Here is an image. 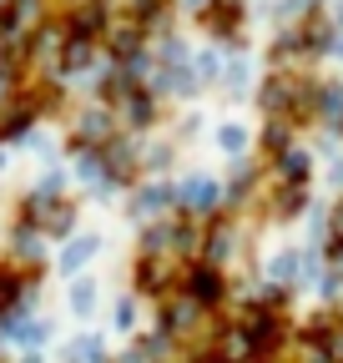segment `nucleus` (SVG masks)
Returning a JSON list of instances; mask_svg holds the SVG:
<instances>
[{
  "label": "nucleus",
  "instance_id": "obj_5",
  "mask_svg": "<svg viewBox=\"0 0 343 363\" xmlns=\"http://www.w3.org/2000/svg\"><path fill=\"white\" fill-rule=\"evenodd\" d=\"M40 106H46V101H16V106L6 111V121H0V142H16V136H26Z\"/></svg>",
  "mask_w": 343,
  "mask_h": 363
},
{
  "label": "nucleus",
  "instance_id": "obj_1",
  "mask_svg": "<svg viewBox=\"0 0 343 363\" xmlns=\"http://www.w3.org/2000/svg\"><path fill=\"white\" fill-rule=\"evenodd\" d=\"M26 222L35 227V233H51V238H66L71 227H76V207L71 202H61L51 187H35L30 197H26Z\"/></svg>",
  "mask_w": 343,
  "mask_h": 363
},
{
  "label": "nucleus",
  "instance_id": "obj_2",
  "mask_svg": "<svg viewBox=\"0 0 343 363\" xmlns=\"http://www.w3.org/2000/svg\"><path fill=\"white\" fill-rule=\"evenodd\" d=\"M106 0H86V6H76L71 16H66V35H81V40H96L101 30H106Z\"/></svg>",
  "mask_w": 343,
  "mask_h": 363
},
{
  "label": "nucleus",
  "instance_id": "obj_7",
  "mask_svg": "<svg viewBox=\"0 0 343 363\" xmlns=\"http://www.w3.org/2000/svg\"><path fill=\"white\" fill-rule=\"evenodd\" d=\"M21 298H26V283L16 278L11 267H0V313H11V308H16Z\"/></svg>",
  "mask_w": 343,
  "mask_h": 363
},
{
  "label": "nucleus",
  "instance_id": "obj_9",
  "mask_svg": "<svg viewBox=\"0 0 343 363\" xmlns=\"http://www.w3.org/2000/svg\"><path fill=\"white\" fill-rule=\"evenodd\" d=\"M167 197H172V192H167V187H147V192H142V202H137V207H142V212H162V207H167Z\"/></svg>",
  "mask_w": 343,
  "mask_h": 363
},
{
  "label": "nucleus",
  "instance_id": "obj_3",
  "mask_svg": "<svg viewBox=\"0 0 343 363\" xmlns=\"http://www.w3.org/2000/svg\"><path fill=\"white\" fill-rule=\"evenodd\" d=\"M101 142H111V111L106 106H91V111L76 121L71 147H101Z\"/></svg>",
  "mask_w": 343,
  "mask_h": 363
},
{
  "label": "nucleus",
  "instance_id": "obj_8",
  "mask_svg": "<svg viewBox=\"0 0 343 363\" xmlns=\"http://www.w3.org/2000/svg\"><path fill=\"white\" fill-rule=\"evenodd\" d=\"M182 202H187V207H212V202H218V187H212V182H187V187H182Z\"/></svg>",
  "mask_w": 343,
  "mask_h": 363
},
{
  "label": "nucleus",
  "instance_id": "obj_6",
  "mask_svg": "<svg viewBox=\"0 0 343 363\" xmlns=\"http://www.w3.org/2000/svg\"><path fill=\"white\" fill-rule=\"evenodd\" d=\"M187 283H192V298H197V303H218V298H223V278H218L212 267H197Z\"/></svg>",
  "mask_w": 343,
  "mask_h": 363
},
{
  "label": "nucleus",
  "instance_id": "obj_11",
  "mask_svg": "<svg viewBox=\"0 0 343 363\" xmlns=\"http://www.w3.org/2000/svg\"><path fill=\"white\" fill-rule=\"evenodd\" d=\"M218 142H223L227 152H237V147H242V131H237V126H223V136H218Z\"/></svg>",
  "mask_w": 343,
  "mask_h": 363
},
{
  "label": "nucleus",
  "instance_id": "obj_4",
  "mask_svg": "<svg viewBox=\"0 0 343 363\" xmlns=\"http://www.w3.org/2000/svg\"><path fill=\"white\" fill-rule=\"evenodd\" d=\"M116 106H121V116L132 121V126H152V121H157V101L147 96V91H142L137 81L121 91V101H116Z\"/></svg>",
  "mask_w": 343,
  "mask_h": 363
},
{
  "label": "nucleus",
  "instance_id": "obj_13",
  "mask_svg": "<svg viewBox=\"0 0 343 363\" xmlns=\"http://www.w3.org/2000/svg\"><path fill=\"white\" fill-rule=\"evenodd\" d=\"M0 6H6V0H0Z\"/></svg>",
  "mask_w": 343,
  "mask_h": 363
},
{
  "label": "nucleus",
  "instance_id": "obj_10",
  "mask_svg": "<svg viewBox=\"0 0 343 363\" xmlns=\"http://www.w3.org/2000/svg\"><path fill=\"white\" fill-rule=\"evenodd\" d=\"M91 252H96V238H81V242H76V247L66 252V267H81V262L91 257Z\"/></svg>",
  "mask_w": 343,
  "mask_h": 363
},
{
  "label": "nucleus",
  "instance_id": "obj_12",
  "mask_svg": "<svg viewBox=\"0 0 343 363\" xmlns=\"http://www.w3.org/2000/svg\"><path fill=\"white\" fill-rule=\"evenodd\" d=\"M338 233H343V207H338Z\"/></svg>",
  "mask_w": 343,
  "mask_h": 363
}]
</instances>
